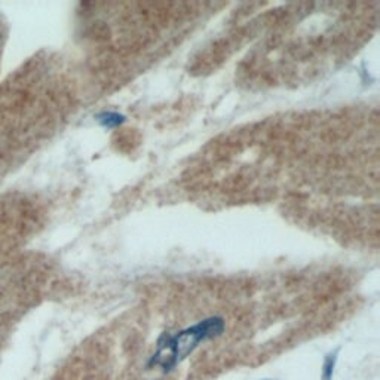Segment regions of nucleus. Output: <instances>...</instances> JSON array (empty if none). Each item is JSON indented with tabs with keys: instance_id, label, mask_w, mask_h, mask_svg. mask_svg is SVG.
Returning <instances> with one entry per match:
<instances>
[{
	"instance_id": "nucleus-1",
	"label": "nucleus",
	"mask_w": 380,
	"mask_h": 380,
	"mask_svg": "<svg viewBox=\"0 0 380 380\" xmlns=\"http://www.w3.org/2000/svg\"><path fill=\"white\" fill-rule=\"evenodd\" d=\"M223 328H225V322L221 318H208L174 336L166 334L159 340L158 351L153 355L150 364L159 365L164 370H171L178 363L187 358L200 342L219 336Z\"/></svg>"
},
{
	"instance_id": "nucleus-2",
	"label": "nucleus",
	"mask_w": 380,
	"mask_h": 380,
	"mask_svg": "<svg viewBox=\"0 0 380 380\" xmlns=\"http://www.w3.org/2000/svg\"><path fill=\"white\" fill-rule=\"evenodd\" d=\"M97 119H98L100 124L106 128H115L120 124H124V120H125L124 116L119 115V113H115V111H104V113L98 115Z\"/></svg>"
}]
</instances>
